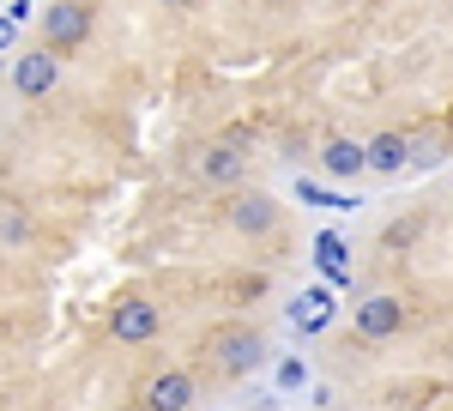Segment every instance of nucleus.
I'll return each instance as SVG.
<instances>
[{"label": "nucleus", "instance_id": "f257e3e1", "mask_svg": "<svg viewBox=\"0 0 453 411\" xmlns=\"http://www.w3.org/2000/svg\"><path fill=\"white\" fill-rule=\"evenodd\" d=\"M206 357H211V369L218 376H254L260 363H266V339L254 333V327H211V339H206Z\"/></svg>", "mask_w": 453, "mask_h": 411}, {"label": "nucleus", "instance_id": "0eeeda50", "mask_svg": "<svg viewBox=\"0 0 453 411\" xmlns=\"http://www.w3.org/2000/svg\"><path fill=\"white\" fill-rule=\"evenodd\" d=\"M194 399H200V387H194L188 369H157V376L140 387L145 411H194Z\"/></svg>", "mask_w": 453, "mask_h": 411}, {"label": "nucleus", "instance_id": "9b49d317", "mask_svg": "<svg viewBox=\"0 0 453 411\" xmlns=\"http://www.w3.org/2000/svg\"><path fill=\"white\" fill-rule=\"evenodd\" d=\"M405 139H411V164H441L448 158V134H435V128H405Z\"/></svg>", "mask_w": 453, "mask_h": 411}, {"label": "nucleus", "instance_id": "39448f33", "mask_svg": "<svg viewBox=\"0 0 453 411\" xmlns=\"http://www.w3.org/2000/svg\"><path fill=\"white\" fill-rule=\"evenodd\" d=\"M55 79H61V55H55V49L36 43V49H19V55H12V91H19V97H49Z\"/></svg>", "mask_w": 453, "mask_h": 411}, {"label": "nucleus", "instance_id": "9d476101", "mask_svg": "<svg viewBox=\"0 0 453 411\" xmlns=\"http://www.w3.org/2000/svg\"><path fill=\"white\" fill-rule=\"evenodd\" d=\"M320 170L339 175V182H350V175L369 170V151H363L357 139H326V145H320Z\"/></svg>", "mask_w": 453, "mask_h": 411}, {"label": "nucleus", "instance_id": "4468645a", "mask_svg": "<svg viewBox=\"0 0 453 411\" xmlns=\"http://www.w3.org/2000/svg\"><path fill=\"white\" fill-rule=\"evenodd\" d=\"M157 6H164V12H194L200 0H157Z\"/></svg>", "mask_w": 453, "mask_h": 411}, {"label": "nucleus", "instance_id": "423d86ee", "mask_svg": "<svg viewBox=\"0 0 453 411\" xmlns=\"http://www.w3.org/2000/svg\"><path fill=\"white\" fill-rule=\"evenodd\" d=\"M194 175H200V182H211V188H242V175H248L242 145H230V139H211V145H200Z\"/></svg>", "mask_w": 453, "mask_h": 411}, {"label": "nucleus", "instance_id": "20e7f679", "mask_svg": "<svg viewBox=\"0 0 453 411\" xmlns=\"http://www.w3.org/2000/svg\"><path fill=\"white\" fill-rule=\"evenodd\" d=\"M164 333V308L145 303V297H121L109 308V339L115 345H151Z\"/></svg>", "mask_w": 453, "mask_h": 411}, {"label": "nucleus", "instance_id": "f03ea898", "mask_svg": "<svg viewBox=\"0 0 453 411\" xmlns=\"http://www.w3.org/2000/svg\"><path fill=\"white\" fill-rule=\"evenodd\" d=\"M224 224L248 242L273 237V230H279V200H273L266 188H236V194L224 200Z\"/></svg>", "mask_w": 453, "mask_h": 411}, {"label": "nucleus", "instance_id": "6e6552de", "mask_svg": "<svg viewBox=\"0 0 453 411\" xmlns=\"http://www.w3.org/2000/svg\"><path fill=\"white\" fill-rule=\"evenodd\" d=\"M393 333H405V303L399 297H363L357 303V339H393Z\"/></svg>", "mask_w": 453, "mask_h": 411}, {"label": "nucleus", "instance_id": "f8f14e48", "mask_svg": "<svg viewBox=\"0 0 453 411\" xmlns=\"http://www.w3.org/2000/svg\"><path fill=\"white\" fill-rule=\"evenodd\" d=\"M418 218H393V224H387L381 230V248H393V254H399V248H411V242H418Z\"/></svg>", "mask_w": 453, "mask_h": 411}, {"label": "nucleus", "instance_id": "7ed1b4c3", "mask_svg": "<svg viewBox=\"0 0 453 411\" xmlns=\"http://www.w3.org/2000/svg\"><path fill=\"white\" fill-rule=\"evenodd\" d=\"M97 25V12L85 6V0H55L49 12H42V49H55V55H73L85 36Z\"/></svg>", "mask_w": 453, "mask_h": 411}, {"label": "nucleus", "instance_id": "1a4fd4ad", "mask_svg": "<svg viewBox=\"0 0 453 411\" xmlns=\"http://www.w3.org/2000/svg\"><path fill=\"white\" fill-rule=\"evenodd\" d=\"M363 151H369V170H375V175H399L405 164H411V139L399 134V128H381Z\"/></svg>", "mask_w": 453, "mask_h": 411}, {"label": "nucleus", "instance_id": "ddd939ff", "mask_svg": "<svg viewBox=\"0 0 453 411\" xmlns=\"http://www.w3.org/2000/svg\"><path fill=\"white\" fill-rule=\"evenodd\" d=\"M0 242H31V218L12 206V212H0Z\"/></svg>", "mask_w": 453, "mask_h": 411}]
</instances>
